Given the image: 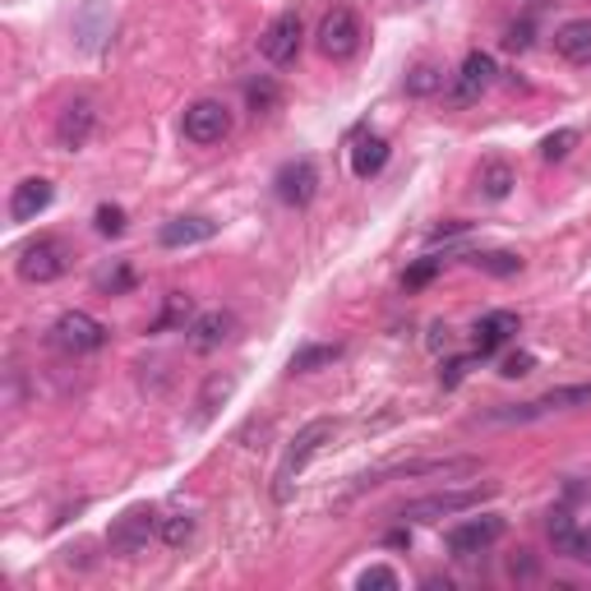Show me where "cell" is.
<instances>
[{
	"instance_id": "obj_1",
	"label": "cell",
	"mask_w": 591,
	"mask_h": 591,
	"mask_svg": "<svg viewBox=\"0 0 591 591\" xmlns=\"http://www.w3.org/2000/svg\"><path fill=\"white\" fill-rule=\"evenodd\" d=\"M333 434H338V421H328V416H319V421H310V425L296 430V440L287 444V453H282V467H277V476H273V480H277V486H273V499H277V503L292 499L296 476L310 467V457H315L328 440H333Z\"/></svg>"
},
{
	"instance_id": "obj_2",
	"label": "cell",
	"mask_w": 591,
	"mask_h": 591,
	"mask_svg": "<svg viewBox=\"0 0 591 591\" xmlns=\"http://www.w3.org/2000/svg\"><path fill=\"white\" fill-rule=\"evenodd\" d=\"M578 407H591V384H564V388H550V393H541V398H532V402H518V407H499V411H490L486 421H490V425H527V421H545V416L578 411Z\"/></svg>"
},
{
	"instance_id": "obj_3",
	"label": "cell",
	"mask_w": 591,
	"mask_h": 591,
	"mask_svg": "<svg viewBox=\"0 0 591 591\" xmlns=\"http://www.w3.org/2000/svg\"><path fill=\"white\" fill-rule=\"evenodd\" d=\"M499 486H471V490H440V495H421V499H407L398 518L402 522H434V518H448V513H467L476 509L480 499H490Z\"/></svg>"
},
{
	"instance_id": "obj_4",
	"label": "cell",
	"mask_w": 591,
	"mask_h": 591,
	"mask_svg": "<svg viewBox=\"0 0 591 591\" xmlns=\"http://www.w3.org/2000/svg\"><path fill=\"white\" fill-rule=\"evenodd\" d=\"M70 246L65 240H56V236H37V240H29L24 250H19V259H14V269H19V277L24 282H56V277H65V269H70Z\"/></svg>"
},
{
	"instance_id": "obj_5",
	"label": "cell",
	"mask_w": 591,
	"mask_h": 591,
	"mask_svg": "<svg viewBox=\"0 0 591 591\" xmlns=\"http://www.w3.org/2000/svg\"><path fill=\"white\" fill-rule=\"evenodd\" d=\"M152 536H158V513H152L148 503H135V509H125L112 522V532H106V550L121 555V559H135V555L148 550Z\"/></svg>"
},
{
	"instance_id": "obj_6",
	"label": "cell",
	"mask_w": 591,
	"mask_h": 591,
	"mask_svg": "<svg viewBox=\"0 0 591 591\" xmlns=\"http://www.w3.org/2000/svg\"><path fill=\"white\" fill-rule=\"evenodd\" d=\"M52 342L60 346L65 356H89V352H98V346L106 342V323L93 319V315H83V310H70V315L56 319Z\"/></svg>"
},
{
	"instance_id": "obj_7",
	"label": "cell",
	"mask_w": 591,
	"mask_h": 591,
	"mask_svg": "<svg viewBox=\"0 0 591 591\" xmlns=\"http://www.w3.org/2000/svg\"><path fill=\"white\" fill-rule=\"evenodd\" d=\"M181 129H185V139H190V144H200V148L223 144V139L231 135V112H227V102L200 98V102H194L190 112H185Z\"/></svg>"
},
{
	"instance_id": "obj_8",
	"label": "cell",
	"mask_w": 591,
	"mask_h": 591,
	"mask_svg": "<svg viewBox=\"0 0 591 591\" xmlns=\"http://www.w3.org/2000/svg\"><path fill=\"white\" fill-rule=\"evenodd\" d=\"M480 463L476 457H430V463H393V467H379V471H370V476H361L356 486H384V480H407V476H467V471H476Z\"/></svg>"
},
{
	"instance_id": "obj_9",
	"label": "cell",
	"mask_w": 591,
	"mask_h": 591,
	"mask_svg": "<svg viewBox=\"0 0 591 591\" xmlns=\"http://www.w3.org/2000/svg\"><path fill=\"white\" fill-rule=\"evenodd\" d=\"M315 42H319V52H323L328 60L356 56V47H361V19H356L352 10H328L323 24H319V33H315Z\"/></svg>"
},
{
	"instance_id": "obj_10",
	"label": "cell",
	"mask_w": 591,
	"mask_h": 591,
	"mask_svg": "<svg viewBox=\"0 0 591 591\" xmlns=\"http://www.w3.org/2000/svg\"><path fill=\"white\" fill-rule=\"evenodd\" d=\"M499 536H503V518L486 513V518L457 522V527L444 536V545H448V555H453V559H471V555H480V550H490Z\"/></svg>"
},
{
	"instance_id": "obj_11",
	"label": "cell",
	"mask_w": 591,
	"mask_h": 591,
	"mask_svg": "<svg viewBox=\"0 0 591 591\" xmlns=\"http://www.w3.org/2000/svg\"><path fill=\"white\" fill-rule=\"evenodd\" d=\"M300 33H305L300 10H282V14L273 19V24L264 29V37H259V52H264V60H269V65H287V60H296Z\"/></svg>"
},
{
	"instance_id": "obj_12",
	"label": "cell",
	"mask_w": 591,
	"mask_h": 591,
	"mask_svg": "<svg viewBox=\"0 0 591 591\" xmlns=\"http://www.w3.org/2000/svg\"><path fill=\"white\" fill-rule=\"evenodd\" d=\"M93 129H98V106H93L89 98H75V102L60 112V121H56V144H60L65 152H79L83 144L93 139Z\"/></svg>"
},
{
	"instance_id": "obj_13",
	"label": "cell",
	"mask_w": 591,
	"mask_h": 591,
	"mask_svg": "<svg viewBox=\"0 0 591 591\" xmlns=\"http://www.w3.org/2000/svg\"><path fill=\"white\" fill-rule=\"evenodd\" d=\"M273 190H277V200H282V204L305 208V204L315 200V190H319V171H315V162H310V158H296V162H287V167L277 171Z\"/></svg>"
},
{
	"instance_id": "obj_14",
	"label": "cell",
	"mask_w": 591,
	"mask_h": 591,
	"mask_svg": "<svg viewBox=\"0 0 591 591\" xmlns=\"http://www.w3.org/2000/svg\"><path fill=\"white\" fill-rule=\"evenodd\" d=\"M495 56H486V52H471L467 60H463V70H457V79H453V89H448V98L457 102V106H467V102H476L480 93L495 83Z\"/></svg>"
},
{
	"instance_id": "obj_15",
	"label": "cell",
	"mask_w": 591,
	"mask_h": 591,
	"mask_svg": "<svg viewBox=\"0 0 591 591\" xmlns=\"http://www.w3.org/2000/svg\"><path fill=\"white\" fill-rule=\"evenodd\" d=\"M56 200V190L52 181H42V177H29V181H19L14 194H10V223H33L37 213H47Z\"/></svg>"
},
{
	"instance_id": "obj_16",
	"label": "cell",
	"mask_w": 591,
	"mask_h": 591,
	"mask_svg": "<svg viewBox=\"0 0 591 591\" xmlns=\"http://www.w3.org/2000/svg\"><path fill=\"white\" fill-rule=\"evenodd\" d=\"M190 346L194 352H217L223 342H231V333H236V315H227V310H208V315H200L190 328Z\"/></svg>"
},
{
	"instance_id": "obj_17",
	"label": "cell",
	"mask_w": 591,
	"mask_h": 591,
	"mask_svg": "<svg viewBox=\"0 0 591 591\" xmlns=\"http://www.w3.org/2000/svg\"><path fill=\"white\" fill-rule=\"evenodd\" d=\"M217 236V223H208V217H171V223H162L158 240L167 250H181V246H204V240Z\"/></svg>"
},
{
	"instance_id": "obj_18",
	"label": "cell",
	"mask_w": 591,
	"mask_h": 591,
	"mask_svg": "<svg viewBox=\"0 0 591 591\" xmlns=\"http://www.w3.org/2000/svg\"><path fill=\"white\" fill-rule=\"evenodd\" d=\"M513 333H518L513 310H490L486 319H476V356H495Z\"/></svg>"
},
{
	"instance_id": "obj_19",
	"label": "cell",
	"mask_w": 591,
	"mask_h": 591,
	"mask_svg": "<svg viewBox=\"0 0 591 591\" xmlns=\"http://www.w3.org/2000/svg\"><path fill=\"white\" fill-rule=\"evenodd\" d=\"M555 52L568 65H591V19H568L555 29Z\"/></svg>"
},
{
	"instance_id": "obj_20",
	"label": "cell",
	"mask_w": 591,
	"mask_h": 591,
	"mask_svg": "<svg viewBox=\"0 0 591 591\" xmlns=\"http://www.w3.org/2000/svg\"><path fill=\"white\" fill-rule=\"evenodd\" d=\"M384 162H388V139L384 135H356V144H352V171L356 177L361 181L379 177Z\"/></svg>"
},
{
	"instance_id": "obj_21",
	"label": "cell",
	"mask_w": 591,
	"mask_h": 591,
	"mask_svg": "<svg viewBox=\"0 0 591 591\" xmlns=\"http://www.w3.org/2000/svg\"><path fill=\"white\" fill-rule=\"evenodd\" d=\"M333 361H342L338 342H310V346H300V352L292 356V375H315V370L333 365Z\"/></svg>"
},
{
	"instance_id": "obj_22",
	"label": "cell",
	"mask_w": 591,
	"mask_h": 591,
	"mask_svg": "<svg viewBox=\"0 0 591 591\" xmlns=\"http://www.w3.org/2000/svg\"><path fill=\"white\" fill-rule=\"evenodd\" d=\"M509 190H513V167L490 158L486 167H480V194H486V200H503Z\"/></svg>"
},
{
	"instance_id": "obj_23",
	"label": "cell",
	"mask_w": 591,
	"mask_h": 591,
	"mask_svg": "<svg viewBox=\"0 0 591 591\" xmlns=\"http://www.w3.org/2000/svg\"><path fill=\"white\" fill-rule=\"evenodd\" d=\"M471 269L490 273V277H513L522 273V254H509V250H490V254H471Z\"/></svg>"
},
{
	"instance_id": "obj_24",
	"label": "cell",
	"mask_w": 591,
	"mask_h": 591,
	"mask_svg": "<svg viewBox=\"0 0 591 591\" xmlns=\"http://www.w3.org/2000/svg\"><path fill=\"white\" fill-rule=\"evenodd\" d=\"M545 532H550L555 550L568 555V550H573V541H578V522H573V513H568V509H555L550 518H545Z\"/></svg>"
},
{
	"instance_id": "obj_25",
	"label": "cell",
	"mask_w": 591,
	"mask_h": 591,
	"mask_svg": "<svg viewBox=\"0 0 591 591\" xmlns=\"http://www.w3.org/2000/svg\"><path fill=\"white\" fill-rule=\"evenodd\" d=\"M231 388H236V379H231V375H213V379L204 384V398H200V421H208V416L217 411V402H227V398H231Z\"/></svg>"
},
{
	"instance_id": "obj_26",
	"label": "cell",
	"mask_w": 591,
	"mask_h": 591,
	"mask_svg": "<svg viewBox=\"0 0 591 591\" xmlns=\"http://www.w3.org/2000/svg\"><path fill=\"white\" fill-rule=\"evenodd\" d=\"M158 536L167 545H185L194 536V518L190 513H171V518H158Z\"/></svg>"
},
{
	"instance_id": "obj_27",
	"label": "cell",
	"mask_w": 591,
	"mask_h": 591,
	"mask_svg": "<svg viewBox=\"0 0 591 591\" xmlns=\"http://www.w3.org/2000/svg\"><path fill=\"white\" fill-rule=\"evenodd\" d=\"M573 148H578V129H555V135H545L541 158H545V162H564Z\"/></svg>"
},
{
	"instance_id": "obj_28",
	"label": "cell",
	"mask_w": 591,
	"mask_h": 591,
	"mask_svg": "<svg viewBox=\"0 0 591 591\" xmlns=\"http://www.w3.org/2000/svg\"><path fill=\"white\" fill-rule=\"evenodd\" d=\"M444 89V75L434 70V65H421V70H411V79H407V93L411 98H430V93H440Z\"/></svg>"
},
{
	"instance_id": "obj_29",
	"label": "cell",
	"mask_w": 591,
	"mask_h": 591,
	"mask_svg": "<svg viewBox=\"0 0 591 591\" xmlns=\"http://www.w3.org/2000/svg\"><path fill=\"white\" fill-rule=\"evenodd\" d=\"M273 106H277V89H273V83H269V79L250 83V112H254V116H269Z\"/></svg>"
},
{
	"instance_id": "obj_30",
	"label": "cell",
	"mask_w": 591,
	"mask_h": 591,
	"mask_svg": "<svg viewBox=\"0 0 591 591\" xmlns=\"http://www.w3.org/2000/svg\"><path fill=\"white\" fill-rule=\"evenodd\" d=\"M440 269H444V259H440V254H430V259H421V264H411V269H407V277H402V282H407V292L425 287V282H430L434 273H440Z\"/></svg>"
},
{
	"instance_id": "obj_31",
	"label": "cell",
	"mask_w": 591,
	"mask_h": 591,
	"mask_svg": "<svg viewBox=\"0 0 591 591\" xmlns=\"http://www.w3.org/2000/svg\"><path fill=\"white\" fill-rule=\"evenodd\" d=\"M93 227H98L102 236H121V231H125V208L102 204V208H98V217H93Z\"/></svg>"
},
{
	"instance_id": "obj_32",
	"label": "cell",
	"mask_w": 591,
	"mask_h": 591,
	"mask_svg": "<svg viewBox=\"0 0 591 591\" xmlns=\"http://www.w3.org/2000/svg\"><path fill=\"white\" fill-rule=\"evenodd\" d=\"M356 587L361 591H393L398 587V573H393V568H365V573L356 578Z\"/></svg>"
},
{
	"instance_id": "obj_33",
	"label": "cell",
	"mask_w": 591,
	"mask_h": 591,
	"mask_svg": "<svg viewBox=\"0 0 591 591\" xmlns=\"http://www.w3.org/2000/svg\"><path fill=\"white\" fill-rule=\"evenodd\" d=\"M532 370H536V356L532 352H513V356L499 361V375L503 379H522V375H532Z\"/></svg>"
},
{
	"instance_id": "obj_34",
	"label": "cell",
	"mask_w": 591,
	"mask_h": 591,
	"mask_svg": "<svg viewBox=\"0 0 591 591\" xmlns=\"http://www.w3.org/2000/svg\"><path fill=\"white\" fill-rule=\"evenodd\" d=\"M467 370H471V361H467V356H457V361H448V365L440 370V384H444V388H453V384H463V375H467Z\"/></svg>"
},
{
	"instance_id": "obj_35",
	"label": "cell",
	"mask_w": 591,
	"mask_h": 591,
	"mask_svg": "<svg viewBox=\"0 0 591 591\" xmlns=\"http://www.w3.org/2000/svg\"><path fill=\"white\" fill-rule=\"evenodd\" d=\"M98 287H102V292H125V287H129V269H116V273H98Z\"/></svg>"
},
{
	"instance_id": "obj_36",
	"label": "cell",
	"mask_w": 591,
	"mask_h": 591,
	"mask_svg": "<svg viewBox=\"0 0 591 591\" xmlns=\"http://www.w3.org/2000/svg\"><path fill=\"white\" fill-rule=\"evenodd\" d=\"M568 559H582L591 568V527H578V541H573V550H568Z\"/></svg>"
},
{
	"instance_id": "obj_37",
	"label": "cell",
	"mask_w": 591,
	"mask_h": 591,
	"mask_svg": "<svg viewBox=\"0 0 591 591\" xmlns=\"http://www.w3.org/2000/svg\"><path fill=\"white\" fill-rule=\"evenodd\" d=\"M527 33H532V29H527V24H522V29H509V37H503V42H509V47H513V52H518V47H527V42H532V37H527Z\"/></svg>"
}]
</instances>
